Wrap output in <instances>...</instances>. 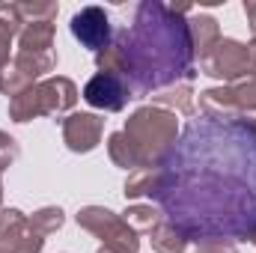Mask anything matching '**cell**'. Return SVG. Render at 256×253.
<instances>
[{
	"mask_svg": "<svg viewBox=\"0 0 256 253\" xmlns=\"http://www.w3.org/2000/svg\"><path fill=\"white\" fill-rule=\"evenodd\" d=\"M164 218L188 238H230L256 226V131L248 120H196L170 152Z\"/></svg>",
	"mask_w": 256,
	"mask_h": 253,
	"instance_id": "cell-1",
	"label": "cell"
},
{
	"mask_svg": "<svg viewBox=\"0 0 256 253\" xmlns=\"http://www.w3.org/2000/svg\"><path fill=\"white\" fill-rule=\"evenodd\" d=\"M191 6H167L161 0H143L134 6V24L116 30L131 66V92L146 98L158 90L191 84L196 78L194 48L188 36Z\"/></svg>",
	"mask_w": 256,
	"mask_h": 253,
	"instance_id": "cell-2",
	"label": "cell"
},
{
	"mask_svg": "<svg viewBox=\"0 0 256 253\" xmlns=\"http://www.w3.org/2000/svg\"><path fill=\"white\" fill-rule=\"evenodd\" d=\"M122 131L131 140V146H134V152H137L143 167H161L170 158V152L176 149L179 120H176V114H170L164 108L143 104L126 120Z\"/></svg>",
	"mask_w": 256,
	"mask_h": 253,
	"instance_id": "cell-3",
	"label": "cell"
},
{
	"mask_svg": "<svg viewBox=\"0 0 256 253\" xmlns=\"http://www.w3.org/2000/svg\"><path fill=\"white\" fill-rule=\"evenodd\" d=\"M78 86L63 74L45 78L24 90L21 96L9 98V120L12 122H30L36 116H63L78 104Z\"/></svg>",
	"mask_w": 256,
	"mask_h": 253,
	"instance_id": "cell-4",
	"label": "cell"
},
{
	"mask_svg": "<svg viewBox=\"0 0 256 253\" xmlns=\"http://www.w3.org/2000/svg\"><path fill=\"white\" fill-rule=\"evenodd\" d=\"M78 226L92 232L96 238H102V248L114 253H137L140 250V238L137 232L122 220V214L104 208V206H84L78 214H74Z\"/></svg>",
	"mask_w": 256,
	"mask_h": 253,
	"instance_id": "cell-5",
	"label": "cell"
},
{
	"mask_svg": "<svg viewBox=\"0 0 256 253\" xmlns=\"http://www.w3.org/2000/svg\"><path fill=\"white\" fill-rule=\"evenodd\" d=\"M54 68H57V51H48V54L18 51L9 63L0 68V92L15 98L24 90H30L33 84H39V78L51 74Z\"/></svg>",
	"mask_w": 256,
	"mask_h": 253,
	"instance_id": "cell-6",
	"label": "cell"
},
{
	"mask_svg": "<svg viewBox=\"0 0 256 253\" xmlns=\"http://www.w3.org/2000/svg\"><path fill=\"white\" fill-rule=\"evenodd\" d=\"M200 72L214 78V80H224L226 86L254 74L250 68V57H248V45H242L238 39H220L202 60H200Z\"/></svg>",
	"mask_w": 256,
	"mask_h": 253,
	"instance_id": "cell-7",
	"label": "cell"
},
{
	"mask_svg": "<svg viewBox=\"0 0 256 253\" xmlns=\"http://www.w3.org/2000/svg\"><path fill=\"white\" fill-rule=\"evenodd\" d=\"M45 236H39L21 208H0V253H42Z\"/></svg>",
	"mask_w": 256,
	"mask_h": 253,
	"instance_id": "cell-8",
	"label": "cell"
},
{
	"mask_svg": "<svg viewBox=\"0 0 256 253\" xmlns=\"http://www.w3.org/2000/svg\"><path fill=\"white\" fill-rule=\"evenodd\" d=\"M131 98H134L131 86H128L122 78H116V74L98 72V74H92V78L86 80V86H84V102H86L90 108H96V110H104V114H120V110H126V104Z\"/></svg>",
	"mask_w": 256,
	"mask_h": 253,
	"instance_id": "cell-9",
	"label": "cell"
},
{
	"mask_svg": "<svg viewBox=\"0 0 256 253\" xmlns=\"http://www.w3.org/2000/svg\"><path fill=\"white\" fill-rule=\"evenodd\" d=\"M68 30L84 48H90L96 54L114 42V27H110V18L102 6H84L80 12H74Z\"/></svg>",
	"mask_w": 256,
	"mask_h": 253,
	"instance_id": "cell-10",
	"label": "cell"
},
{
	"mask_svg": "<svg viewBox=\"0 0 256 253\" xmlns=\"http://www.w3.org/2000/svg\"><path fill=\"white\" fill-rule=\"evenodd\" d=\"M104 134V116L98 114H68L63 120V143L68 152L86 155L102 143Z\"/></svg>",
	"mask_w": 256,
	"mask_h": 253,
	"instance_id": "cell-11",
	"label": "cell"
},
{
	"mask_svg": "<svg viewBox=\"0 0 256 253\" xmlns=\"http://www.w3.org/2000/svg\"><path fill=\"white\" fill-rule=\"evenodd\" d=\"M167 190V167H143V170H134L128 173L126 179V200H140V196H149V200H158L161 194Z\"/></svg>",
	"mask_w": 256,
	"mask_h": 253,
	"instance_id": "cell-12",
	"label": "cell"
},
{
	"mask_svg": "<svg viewBox=\"0 0 256 253\" xmlns=\"http://www.w3.org/2000/svg\"><path fill=\"white\" fill-rule=\"evenodd\" d=\"M200 110H202L206 120H214V122H232V120H242L238 104H236L230 86H212V90H202V92H200Z\"/></svg>",
	"mask_w": 256,
	"mask_h": 253,
	"instance_id": "cell-13",
	"label": "cell"
},
{
	"mask_svg": "<svg viewBox=\"0 0 256 253\" xmlns=\"http://www.w3.org/2000/svg\"><path fill=\"white\" fill-rule=\"evenodd\" d=\"M188 36H191V48H194V60H202L218 42H220V24L212 15H188Z\"/></svg>",
	"mask_w": 256,
	"mask_h": 253,
	"instance_id": "cell-14",
	"label": "cell"
},
{
	"mask_svg": "<svg viewBox=\"0 0 256 253\" xmlns=\"http://www.w3.org/2000/svg\"><path fill=\"white\" fill-rule=\"evenodd\" d=\"M54 36H57L54 21H33V24H24V30L18 33V51L48 54V51H54Z\"/></svg>",
	"mask_w": 256,
	"mask_h": 253,
	"instance_id": "cell-15",
	"label": "cell"
},
{
	"mask_svg": "<svg viewBox=\"0 0 256 253\" xmlns=\"http://www.w3.org/2000/svg\"><path fill=\"white\" fill-rule=\"evenodd\" d=\"M152 104L155 108H164L176 116H191L194 114V90L191 84H176V86H167V90H158L152 92Z\"/></svg>",
	"mask_w": 256,
	"mask_h": 253,
	"instance_id": "cell-16",
	"label": "cell"
},
{
	"mask_svg": "<svg viewBox=\"0 0 256 253\" xmlns=\"http://www.w3.org/2000/svg\"><path fill=\"white\" fill-rule=\"evenodd\" d=\"M188 236L179 230V226H173L170 220H161L152 232H149V244H152V250L155 253H185L188 250Z\"/></svg>",
	"mask_w": 256,
	"mask_h": 253,
	"instance_id": "cell-17",
	"label": "cell"
},
{
	"mask_svg": "<svg viewBox=\"0 0 256 253\" xmlns=\"http://www.w3.org/2000/svg\"><path fill=\"white\" fill-rule=\"evenodd\" d=\"M96 66H98V72H104V74H116V78H122V80H131V66H128V54L126 48H122V42L114 36V42L108 45V48H102L98 54H96Z\"/></svg>",
	"mask_w": 256,
	"mask_h": 253,
	"instance_id": "cell-18",
	"label": "cell"
},
{
	"mask_svg": "<svg viewBox=\"0 0 256 253\" xmlns=\"http://www.w3.org/2000/svg\"><path fill=\"white\" fill-rule=\"evenodd\" d=\"M21 30H24V21H21L15 3H0V68L9 63L12 36H18Z\"/></svg>",
	"mask_w": 256,
	"mask_h": 253,
	"instance_id": "cell-19",
	"label": "cell"
},
{
	"mask_svg": "<svg viewBox=\"0 0 256 253\" xmlns=\"http://www.w3.org/2000/svg\"><path fill=\"white\" fill-rule=\"evenodd\" d=\"M108 155H110V161H114L116 167L131 170V173L143 167L140 158H137V152H134V146H131V140L126 137V131H114V134L108 137Z\"/></svg>",
	"mask_w": 256,
	"mask_h": 253,
	"instance_id": "cell-20",
	"label": "cell"
},
{
	"mask_svg": "<svg viewBox=\"0 0 256 253\" xmlns=\"http://www.w3.org/2000/svg\"><path fill=\"white\" fill-rule=\"evenodd\" d=\"M161 218L164 214L155 206H128L126 212H122V220H126L134 232H152L161 224Z\"/></svg>",
	"mask_w": 256,
	"mask_h": 253,
	"instance_id": "cell-21",
	"label": "cell"
},
{
	"mask_svg": "<svg viewBox=\"0 0 256 253\" xmlns=\"http://www.w3.org/2000/svg\"><path fill=\"white\" fill-rule=\"evenodd\" d=\"M230 92H232L242 116H256V72L236 80V84H230Z\"/></svg>",
	"mask_w": 256,
	"mask_h": 253,
	"instance_id": "cell-22",
	"label": "cell"
},
{
	"mask_svg": "<svg viewBox=\"0 0 256 253\" xmlns=\"http://www.w3.org/2000/svg\"><path fill=\"white\" fill-rule=\"evenodd\" d=\"M15 9H18V15H21L24 24H33V21H54L57 12H60V6H57L54 0H21V3H15Z\"/></svg>",
	"mask_w": 256,
	"mask_h": 253,
	"instance_id": "cell-23",
	"label": "cell"
},
{
	"mask_svg": "<svg viewBox=\"0 0 256 253\" xmlns=\"http://www.w3.org/2000/svg\"><path fill=\"white\" fill-rule=\"evenodd\" d=\"M30 224H33V230H36L39 236H54V232L63 230L66 212L60 206H45V208H39V212L30 214Z\"/></svg>",
	"mask_w": 256,
	"mask_h": 253,
	"instance_id": "cell-24",
	"label": "cell"
},
{
	"mask_svg": "<svg viewBox=\"0 0 256 253\" xmlns=\"http://www.w3.org/2000/svg\"><path fill=\"white\" fill-rule=\"evenodd\" d=\"M18 155H21L18 140H15V137H9L6 131H0V173H3V170H9V167L18 161Z\"/></svg>",
	"mask_w": 256,
	"mask_h": 253,
	"instance_id": "cell-25",
	"label": "cell"
},
{
	"mask_svg": "<svg viewBox=\"0 0 256 253\" xmlns=\"http://www.w3.org/2000/svg\"><path fill=\"white\" fill-rule=\"evenodd\" d=\"M194 253H238V248L230 238H200Z\"/></svg>",
	"mask_w": 256,
	"mask_h": 253,
	"instance_id": "cell-26",
	"label": "cell"
},
{
	"mask_svg": "<svg viewBox=\"0 0 256 253\" xmlns=\"http://www.w3.org/2000/svg\"><path fill=\"white\" fill-rule=\"evenodd\" d=\"M244 15H248V24L256 36V0H244Z\"/></svg>",
	"mask_w": 256,
	"mask_h": 253,
	"instance_id": "cell-27",
	"label": "cell"
},
{
	"mask_svg": "<svg viewBox=\"0 0 256 253\" xmlns=\"http://www.w3.org/2000/svg\"><path fill=\"white\" fill-rule=\"evenodd\" d=\"M248 57H250V68L256 72V36L248 42Z\"/></svg>",
	"mask_w": 256,
	"mask_h": 253,
	"instance_id": "cell-28",
	"label": "cell"
},
{
	"mask_svg": "<svg viewBox=\"0 0 256 253\" xmlns=\"http://www.w3.org/2000/svg\"><path fill=\"white\" fill-rule=\"evenodd\" d=\"M244 242H250V244H254V248H256V226H254V230H250V232H248V238H244Z\"/></svg>",
	"mask_w": 256,
	"mask_h": 253,
	"instance_id": "cell-29",
	"label": "cell"
},
{
	"mask_svg": "<svg viewBox=\"0 0 256 253\" xmlns=\"http://www.w3.org/2000/svg\"><path fill=\"white\" fill-rule=\"evenodd\" d=\"M244 120H248V126H250V128L256 131V116H244Z\"/></svg>",
	"mask_w": 256,
	"mask_h": 253,
	"instance_id": "cell-30",
	"label": "cell"
},
{
	"mask_svg": "<svg viewBox=\"0 0 256 253\" xmlns=\"http://www.w3.org/2000/svg\"><path fill=\"white\" fill-rule=\"evenodd\" d=\"M0 206H3V179H0Z\"/></svg>",
	"mask_w": 256,
	"mask_h": 253,
	"instance_id": "cell-31",
	"label": "cell"
},
{
	"mask_svg": "<svg viewBox=\"0 0 256 253\" xmlns=\"http://www.w3.org/2000/svg\"><path fill=\"white\" fill-rule=\"evenodd\" d=\"M96 253H114V250H108V248H98V250H96Z\"/></svg>",
	"mask_w": 256,
	"mask_h": 253,
	"instance_id": "cell-32",
	"label": "cell"
}]
</instances>
